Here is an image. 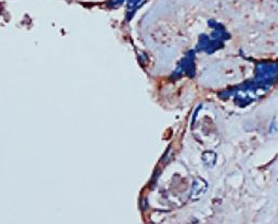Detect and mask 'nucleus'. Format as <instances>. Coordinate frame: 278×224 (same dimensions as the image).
Wrapping results in <instances>:
<instances>
[{"instance_id":"nucleus-1","label":"nucleus","mask_w":278,"mask_h":224,"mask_svg":"<svg viewBox=\"0 0 278 224\" xmlns=\"http://www.w3.org/2000/svg\"><path fill=\"white\" fill-rule=\"evenodd\" d=\"M207 190H208V183L202 177H196L192 184L189 199L193 200V202L200 199L201 197L206 194Z\"/></svg>"},{"instance_id":"nucleus-2","label":"nucleus","mask_w":278,"mask_h":224,"mask_svg":"<svg viewBox=\"0 0 278 224\" xmlns=\"http://www.w3.org/2000/svg\"><path fill=\"white\" fill-rule=\"evenodd\" d=\"M220 47H222L221 40L213 39V38L210 39L206 35H201L200 36V39H199V49L200 50H204L207 53H212Z\"/></svg>"},{"instance_id":"nucleus-3","label":"nucleus","mask_w":278,"mask_h":224,"mask_svg":"<svg viewBox=\"0 0 278 224\" xmlns=\"http://www.w3.org/2000/svg\"><path fill=\"white\" fill-rule=\"evenodd\" d=\"M194 52H188V54L182 60L181 64L176 69L175 74L181 75L182 73H186L188 76L193 77L194 73H195V68H194Z\"/></svg>"},{"instance_id":"nucleus-4","label":"nucleus","mask_w":278,"mask_h":224,"mask_svg":"<svg viewBox=\"0 0 278 224\" xmlns=\"http://www.w3.org/2000/svg\"><path fill=\"white\" fill-rule=\"evenodd\" d=\"M201 159L207 167H213L216 163V154L214 152H211V150H207V152L202 153Z\"/></svg>"},{"instance_id":"nucleus-5","label":"nucleus","mask_w":278,"mask_h":224,"mask_svg":"<svg viewBox=\"0 0 278 224\" xmlns=\"http://www.w3.org/2000/svg\"><path fill=\"white\" fill-rule=\"evenodd\" d=\"M124 0H109L107 2V5L109 8H118L119 5H121L124 3Z\"/></svg>"},{"instance_id":"nucleus-6","label":"nucleus","mask_w":278,"mask_h":224,"mask_svg":"<svg viewBox=\"0 0 278 224\" xmlns=\"http://www.w3.org/2000/svg\"><path fill=\"white\" fill-rule=\"evenodd\" d=\"M140 1H142V0H128V2H127L128 9H133V8H135L140 3Z\"/></svg>"}]
</instances>
